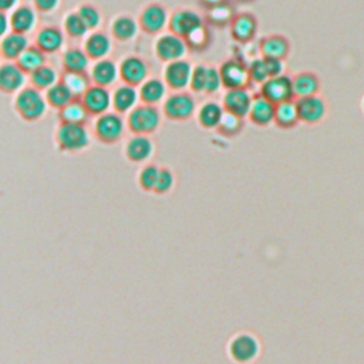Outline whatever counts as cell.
Here are the masks:
<instances>
[{"label":"cell","mask_w":364,"mask_h":364,"mask_svg":"<svg viewBox=\"0 0 364 364\" xmlns=\"http://www.w3.org/2000/svg\"><path fill=\"white\" fill-rule=\"evenodd\" d=\"M13 108L21 119L28 123H36L46 115L48 103L43 91L33 86H28L15 95Z\"/></svg>","instance_id":"obj_1"},{"label":"cell","mask_w":364,"mask_h":364,"mask_svg":"<svg viewBox=\"0 0 364 364\" xmlns=\"http://www.w3.org/2000/svg\"><path fill=\"white\" fill-rule=\"evenodd\" d=\"M55 141L60 151L76 154L90 147L91 135L87 126L60 123L55 131Z\"/></svg>","instance_id":"obj_2"},{"label":"cell","mask_w":364,"mask_h":364,"mask_svg":"<svg viewBox=\"0 0 364 364\" xmlns=\"http://www.w3.org/2000/svg\"><path fill=\"white\" fill-rule=\"evenodd\" d=\"M161 126V111L157 106L138 104L127 114V128L134 135H151Z\"/></svg>","instance_id":"obj_3"},{"label":"cell","mask_w":364,"mask_h":364,"mask_svg":"<svg viewBox=\"0 0 364 364\" xmlns=\"http://www.w3.org/2000/svg\"><path fill=\"white\" fill-rule=\"evenodd\" d=\"M127 119L123 114L108 111L94 121V135L103 144H115L124 137Z\"/></svg>","instance_id":"obj_4"},{"label":"cell","mask_w":364,"mask_h":364,"mask_svg":"<svg viewBox=\"0 0 364 364\" xmlns=\"http://www.w3.org/2000/svg\"><path fill=\"white\" fill-rule=\"evenodd\" d=\"M197 113V102L186 91H177L168 95L162 103V114L171 121H186Z\"/></svg>","instance_id":"obj_5"},{"label":"cell","mask_w":364,"mask_h":364,"mask_svg":"<svg viewBox=\"0 0 364 364\" xmlns=\"http://www.w3.org/2000/svg\"><path fill=\"white\" fill-rule=\"evenodd\" d=\"M189 46L185 39L168 32L161 33L154 43V53L158 60L164 63H173L186 57Z\"/></svg>","instance_id":"obj_6"},{"label":"cell","mask_w":364,"mask_h":364,"mask_svg":"<svg viewBox=\"0 0 364 364\" xmlns=\"http://www.w3.org/2000/svg\"><path fill=\"white\" fill-rule=\"evenodd\" d=\"M202 26H205L202 16L192 9H186V8L177 9L171 13V16H169V23H168L169 32L185 40Z\"/></svg>","instance_id":"obj_7"},{"label":"cell","mask_w":364,"mask_h":364,"mask_svg":"<svg viewBox=\"0 0 364 364\" xmlns=\"http://www.w3.org/2000/svg\"><path fill=\"white\" fill-rule=\"evenodd\" d=\"M140 28L147 35H160L168 28L169 15L164 5L158 2H153L145 5L138 17Z\"/></svg>","instance_id":"obj_8"},{"label":"cell","mask_w":364,"mask_h":364,"mask_svg":"<svg viewBox=\"0 0 364 364\" xmlns=\"http://www.w3.org/2000/svg\"><path fill=\"white\" fill-rule=\"evenodd\" d=\"M118 66L119 79L124 84L140 87L145 80L150 79V64L140 56H127Z\"/></svg>","instance_id":"obj_9"},{"label":"cell","mask_w":364,"mask_h":364,"mask_svg":"<svg viewBox=\"0 0 364 364\" xmlns=\"http://www.w3.org/2000/svg\"><path fill=\"white\" fill-rule=\"evenodd\" d=\"M259 94L266 97L274 104L292 102L295 97L294 77H289L287 75L272 77L260 86Z\"/></svg>","instance_id":"obj_10"},{"label":"cell","mask_w":364,"mask_h":364,"mask_svg":"<svg viewBox=\"0 0 364 364\" xmlns=\"http://www.w3.org/2000/svg\"><path fill=\"white\" fill-rule=\"evenodd\" d=\"M222 84L227 90L232 88H248L251 83L248 66L236 59H229L224 61L220 67Z\"/></svg>","instance_id":"obj_11"},{"label":"cell","mask_w":364,"mask_h":364,"mask_svg":"<svg viewBox=\"0 0 364 364\" xmlns=\"http://www.w3.org/2000/svg\"><path fill=\"white\" fill-rule=\"evenodd\" d=\"M192 71H193L192 64L185 59L173 63H166V66L164 67L162 80L165 82L168 88H171L174 91H184L191 84Z\"/></svg>","instance_id":"obj_12"},{"label":"cell","mask_w":364,"mask_h":364,"mask_svg":"<svg viewBox=\"0 0 364 364\" xmlns=\"http://www.w3.org/2000/svg\"><path fill=\"white\" fill-rule=\"evenodd\" d=\"M29 75L16 61H3L0 66V91L3 94H17L28 87Z\"/></svg>","instance_id":"obj_13"},{"label":"cell","mask_w":364,"mask_h":364,"mask_svg":"<svg viewBox=\"0 0 364 364\" xmlns=\"http://www.w3.org/2000/svg\"><path fill=\"white\" fill-rule=\"evenodd\" d=\"M82 100L91 117H100L113 107V93L107 87L93 84Z\"/></svg>","instance_id":"obj_14"},{"label":"cell","mask_w":364,"mask_h":364,"mask_svg":"<svg viewBox=\"0 0 364 364\" xmlns=\"http://www.w3.org/2000/svg\"><path fill=\"white\" fill-rule=\"evenodd\" d=\"M253 103V95L248 88H232L227 90L222 97V107L225 111L245 118L249 115Z\"/></svg>","instance_id":"obj_15"},{"label":"cell","mask_w":364,"mask_h":364,"mask_svg":"<svg viewBox=\"0 0 364 364\" xmlns=\"http://www.w3.org/2000/svg\"><path fill=\"white\" fill-rule=\"evenodd\" d=\"M258 19L251 12H242L231 20V36L238 43H248L258 33Z\"/></svg>","instance_id":"obj_16"},{"label":"cell","mask_w":364,"mask_h":364,"mask_svg":"<svg viewBox=\"0 0 364 364\" xmlns=\"http://www.w3.org/2000/svg\"><path fill=\"white\" fill-rule=\"evenodd\" d=\"M84 52L93 61L108 59L113 52L111 36L103 30L90 32L84 39Z\"/></svg>","instance_id":"obj_17"},{"label":"cell","mask_w":364,"mask_h":364,"mask_svg":"<svg viewBox=\"0 0 364 364\" xmlns=\"http://www.w3.org/2000/svg\"><path fill=\"white\" fill-rule=\"evenodd\" d=\"M90 77L93 80V84L108 88L119 79V66L113 59L94 61L90 68Z\"/></svg>","instance_id":"obj_18"},{"label":"cell","mask_w":364,"mask_h":364,"mask_svg":"<svg viewBox=\"0 0 364 364\" xmlns=\"http://www.w3.org/2000/svg\"><path fill=\"white\" fill-rule=\"evenodd\" d=\"M276 104L269 102L262 94L253 95V103L248 118L256 127H269L275 123Z\"/></svg>","instance_id":"obj_19"},{"label":"cell","mask_w":364,"mask_h":364,"mask_svg":"<svg viewBox=\"0 0 364 364\" xmlns=\"http://www.w3.org/2000/svg\"><path fill=\"white\" fill-rule=\"evenodd\" d=\"M296 106L300 121L306 124L319 123L326 114V104L318 94L298 99Z\"/></svg>","instance_id":"obj_20"},{"label":"cell","mask_w":364,"mask_h":364,"mask_svg":"<svg viewBox=\"0 0 364 364\" xmlns=\"http://www.w3.org/2000/svg\"><path fill=\"white\" fill-rule=\"evenodd\" d=\"M229 352L236 363L245 364L252 361L258 356L259 342L252 334H239L232 341Z\"/></svg>","instance_id":"obj_21"},{"label":"cell","mask_w":364,"mask_h":364,"mask_svg":"<svg viewBox=\"0 0 364 364\" xmlns=\"http://www.w3.org/2000/svg\"><path fill=\"white\" fill-rule=\"evenodd\" d=\"M140 30L141 28H140L138 20L127 13H121L115 16L110 26L111 37H114L115 40L121 43H128L134 40L138 36Z\"/></svg>","instance_id":"obj_22"},{"label":"cell","mask_w":364,"mask_h":364,"mask_svg":"<svg viewBox=\"0 0 364 364\" xmlns=\"http://www.w3.org/2000/svg\"><path fill=\"white\" fill-rule=\"evenodd\" d=\"M140 103L138 87L123 83L113 91V108L118 114H130Z\"/></svg>","instance_id":"obj_23"},{"label":"cell","mask_w":364,"mask_h":364,"mask_svg":"<svg viewBox=\"0 0 364 364\" xmlns=\"http://www.w3.org/2000/svg\"><path fill=\"white\" fill-rule=\"evenodd\" d=\"M64 30L57 26H52V24H47V26H43L36 33L35 44L41 48L46 55H52L61 50V47L64 46Z\"/></svg>","instance_id":"obj_24"},{"label":"cell","mask_w":364,"mask_h":364,"mask_svg":"<svg viewBox=\"0 0 364 364\" xmlns=\"http://www.w3.org/2000/svg\"><path fill=\"white\" fill-rule=\"evenodd\" d=\"M259 50L265 59L286 60L290 55V41L282 35H268L259 40Z\"/></svg>","instance_id":"obj_25"},{"label":"cell","mask_w":364,"mask_h":364,"mask_svg":"<svg viewBox=\"0 0 364 364\" xmlns=\"http://www.w3.org/2000/svg\"><path fill=\"white\" fill-rule=\"evenodd\" d=\"M30 47L28 35L10 32L0 41V53L5 61H17V59Z\"/></svg>","instance_id":"obj_26"},{"label":"cell","mask_w":364,"mask_h":364,"mask_svg":"<svg viewBox=\"0 0 364 364\" xmlns=\"http://www.w3.org/2000/svg\"><path fill=\"white\" fill-rule=\"evenodd\" d=\"M155 151V145L150 135H133L126 144V157L131 162L149 161Z\"/></svg>","instance_id":"obj_27"},{"label":"cell","mask_w":364,"mask_h":364,"mask_svg":"<svg viewBox=\"0 0 364 364\" xmlns=\"http://www.w3.org/2000/svg\"><path fill=\"white\" fill-rule=\"evenodd\" d=\"M37 21V10L29 5H20L16 10L10 13L12 32L29 35L36 29Z\"/></svg>","instance_id":"obj_28"},{"label":"cell","mask_w":364,"mask_h":364,"mask_svg":"<svg viewBox=\"0 0 364 364\" xmlns=\"http://www.w3.org/2000/svg\"><path fill=\"white\" fill-rule=\"evenodd\" d=\"M166 88L168 86L165 84L164 80L158 77H150L138 87L140 100L144 104L158 106L160 103H164L166 99Z\"/></svg>","instance_id":"obj_29"},{"label":"cell","mask_w":364,"mask_h":364,"mask_svg":"<svg viewBox=\"0 0 364 364\" xmlns=\"http://www.w3.org/2000/svg\"><path fill=\"white\" fill-rule=\"evenodd\" d=\"M91 59L80 47H68L61 55V67L67 73H87Z\"/></svg>","instance_id":"obj_30"},{"label":"cell","mask_w":364,"mask_h":364,"mask_svg":"<svg viewBox=\"0 0 364 364\" xmlns=\"http://www.w3.org/2000/svg\"><path fill=\"white\" fill-rule=\"evenodd\" d=\"M224 113L225 110L222 104L216 102H207L197 111L198 124L205 130H216L221 123Z\"/></svg>","instance_id":"obj_31"},{"label":"cell","mask_w":364,"mask_h":364,"mask_svg":"<svg viewBox=\"0 0 364 364\" xmlns=\"http://www.w3.org/2000/svg\"><path fill=\"white\" fill-rule=\"evenodd\" d=\"M91 114L86 108L82 99L73 100L68 106L61 108L59 111V119L60 123H68V124H82L87 126Z\"/></svg>","instance_id":"obj_32"},{"label":"cell","mask_w":364,"mask_h":364,"mask_svg":"<svg viewBox=\"0 0 364 364\" xmlns=\"http://www.w3.org/2000/svg\"><path fill=\"white\" fill-rule=\"evenodd\" d=\"M61 80L59 71L50 66V64H44L36 71H33L29 76V83L30 86L36 87L37 90L46 93L48 88H52Z\"/></svg>","instance_id":"obj_33"},{"label":"cell","mask_w":364,"mask_h":364,"mask_svg":"<svg viewBox=\"0 0 364 364\" xmlns=\"http://www.w3.org/2000/svg\"><path fill=\"white\" fill-rule=\"evenodd\" d=\"M300 121L296 102H286L276 104V113H275V124L279 128L289 130L298 126Z\"/></svg>","instance_id":"obj_34"},{"label":"cell","mask_w":364,"mask_h":364,"mask_svg":"<svg viewBox=\"0 0 364 364\" xmlns=\"http://www.w3.org/2000/svg\"><path fill=\"white\" fill-rule=\"evenodd\" d=\"M319 87L320 83L318 76L313 75L310 71L299 73V75L294 77V90H295V97H298V99L309 95H316Z\"/></svg>","instance_id":"obj_35"},{"label":"cell","mask_w":364,"mask_h":364,"mask_svg":"<svg viewBox=\"0 0 364 364\" xmlns=\"http://www.w3.org/2000/svg\"><path fill=\"white\" fill-rule=\"evenodd\" d=\"M44 94H46V100L48 106L59 111L64 108L66 106H68L73 100H76L75 94L71 93V90L61 80L52 88H48Z\"/></svg>","instance_id":"obj_36"},{"label":"cell","mask_w":364,"mask_h":364,"mask_svg":"<svg viewBox=\"0 0 364 364\" xmlns=\"http://www.w3.org/2000/svg\"><path fill=\"white\" fill-rule=\"evenodd\" d=\"M20 68L28 73V75L30 76L33 71H36L37 68H40L41 66L47 64V55L41 50V48H39L36 44L35 46H30L26 52H24L16 61Z\"/></svg>","instance_id":"obj_37"},{"label":"cell","mask_w":364,"mask_h":364,"mask_svg":"<svg viewBox=\"0 0 364 364\" xmlns=\"http://www.w3.org/2000/svg\"><path fill=\"white\" fill-rule=\"evenodd\" d=\"M61 82L71 90L76 99H83V95L93 86V80L87 73H67L64 71Z\"/></svg>","instance_id":"obj_38"},{"label":"cell","mask_w":364,"mask_h":364,"mask_svg":"<svg viewBox=\"0 0 364 364\" xmlns=\"http://www.w3.org/2000/svg\"><path fill=\"white\" fill-rule=\"evenodd\" d=\"M63 30L66 33V36H68L70 39H83L87 37L90 30L86 26V23L83 21V19L80 17V15L75 10V12H70L64 16L63 19Z\"/></svg>","instance_id":"obj_39"},{"label":"cell","mask_w":364,"mask_h":364,"mask_svg":"<svg viewBox=\"0 0 364 364\" xmlns=\"http://www.w3.org/2000/svg\"><path fill=\"white\" fill-rule=\"evenodd\" d=\"M76 12L80 15L90 32L99 30L103 23V13L99 8L93 3H82Z\"/></svg>","instance_id":"obj_40"},{"label":"cell","mask_w":364,"mask_h":364,"mask_svg":"<svg viewBox=\"0 0 364 364\" xmlns=\"http://www.w3.org/2000/svg\"><path fill=\"white\" fill-rule=\"evenodd\" d=\"M244 126H245L244 118L225 111L216 131L225 137H236L242 130H244Z\"/></svg>","instance_id":"obj_41"},{"label":"cell","mask_w":364,"mask_h":364,"mask_svg":"<svg viewBox=\"0 0 364 364\" xmlns=\"http://www.w3.org/2000/svg\"><path fill=\"white\" fill-rule=\"evenodd\" d=\"M160 169L161 166H157L155 164H149L141 169L138 175V184L142 191L154 192L160 175Z\"/></svg>","instance_id":"obj_42"},{"label":"cell","mask_w":364,"mask_h":364,"mask_svg":"<svg viewBox=\"0 0 364 364\" xmlns=\"http://www.w3.org/2000/svg\"><path fill=\"white\" fill-rule=\"evenodd\" d=\"M249 68V77L251 82L255 84L262 86L263 83L268 82L269 77V71H268V66H266V60L265 57H258L255 60L251 61V64L248 66Z\"/></svg>","instance_id":"obj_43"},{"label":"cell","mask_w":364,"mask_h":364,"mask_svg":"<svg viewBox=\"0 0 364 364\" xmlns=\"http://www.w3.org/2000/svg\"><path fill=\"white\" fill-rule=\"evenodd\" d=\"M207 79H208V66H205V64L195 66L193 67V71H192L189 88L197 94L205 93Z\"/></svg>","instance_id":"obj_44"},{"label":"cell","mask_w":364,"mask_h":364,"mask_svg":"<svg viewBox=\"0 0 364 364\" xmlns=\"http://www.w3.org/2000/svg\"><path fill=\"white\" fill-rule=\"evenodd\" d=\"M174 184H175L174 173L169 168L161 166L160 175H158V181H157V185H155L154 192L158 193V195H165V193H168L169 191H171L174 188Z\"/></svg>","instance_id":"obj_45"},{"label":"cell","mask_w":364,"mask_h":364,"mask_svg":"<svg viewBox=\"0 0 364 364\" xmlns=\"http://www.w3.org/2000/svg\"><path fill=\"white\" fill-rule=\"evenodd\" d=\"M222 84L221 73L220 68H216L213 66H208V79H207V87H205V94H215L216 91H220Z\"/></svg>","instance_id":"obj_46"},{"label":"cell","mask_w":364,"mask_h":364,"mask_svg":"<svg viewBox=\"0 0 364 364\" xmlns=\"http://www.w3.org/2000/svg\"><path fill=\"white\" fill-rule=\"evenodd\" d=\"M61 5V0H33V6L40 13H53Z\"/></svg>","instance_id":"obj_47"},{"label":"cell","mask_w":364,"mask_h":364,"mask_svg":"<svg viewBox=\"0 0 364 364\" xmlns=\"http://www.w3.org/2000/svg\"><path fill=\"white\" fill-rule=\"evenodd\" d=\"M207 39H208V30L205 26H202L201 29H198L195 33H192L186 39V43L188 46H192V47H205Z\"/></svg>","instance_id":"obj_48"},{"label":"cell","mask_w":364,"mask_h":364,"mask_svg":"<svg viewBox=\"0 0 364 364\" xmlns=\"http://www.w3.org/2000/svg\"><path fill=\"white\" fill-rule=\"evenodd\" d=\"M266 66H268L269 77H279L285 75V60L280 59H265Z\"/></svg>","instance_id":"obj_49"},{"label":"cell","mask_w":364,"mask_h":364,"mask_svg":"<svg viewBox=\"0 0 364 364\" xmlns=\"http://www.w3.org/2000/svg\"><path fill=\"white\" fill-rule=\"evenodd\" d=\"M20 6V0H0V12L12 13Z\"/></svg>","instance_id":"obj_50"},{"label":"cell","mask_w":364,"mask_h":364,"mask_svg":"<svg viewBox=\"0 0 364 364\" xmlns=\"http://www.w3.org/2000/svg\"><path fill=\"white\" fill-rule=\"evenodd\" d=\"M12 32V24H10V16H8V13L2 12V37L9 35Z\"/></svg>","instance_id":"obj_51"}]
</instances>
